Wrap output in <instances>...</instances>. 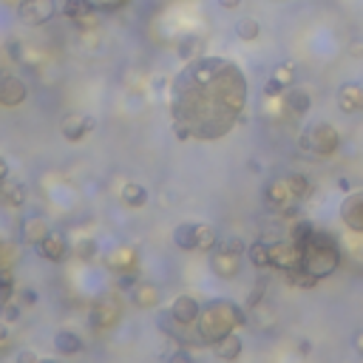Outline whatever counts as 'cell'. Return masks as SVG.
<instances>
[{
  "label": "cell",
  "mask_w": 363,
  "mask_h": 363,
  "mask_svg": "<svg viewBox=\"0 0 363 363\" xmlns=\"http://www.w3.org/2000/svg\"><path fill=\"white\" fill-rule=\"evenodd\" d=\"M355 349H357V352L363 355V329H360V332L355 335Z\"/></svg>",
  "instance_id": "cell-41"
},
{
  "label": "cell",
  "mask_w": 363,
  "mask_h": 363,
  "mask_svg": "<svg viewBox=\"0 0 363 363\" xmlns=\"http://www.w3.org/2000/svg\"><path fill=\"white\" fill-rule=\"evenodd\" d=\"M29 97V88L20 77L4 74L0 77V108H20Z\"/></svg>",
  "instance_id": "cell-16"
},
{
  "label": "cell",
  "mask_w": 363,
  "mask_h": 363,
  "mask_svg": "<svg viewBox=\"0 0 363 363\" xmlns=\"http://www.w3.org/2000/svg\"><path fill=\"white\" fill-rule=\"evenodd\" d=\"M210 270H213L219 278H225V281L236 278V275L242 273V253H233V250L216 244V247L210 250Z\"/></svg>",
  "instance_id": "cell-12"
},
{
  "label": "cell",
  "mask_w": 363,
  "mask_h": 363,
  "mask_svg": "<svg viewBox=\"0 0 363 363\" xmlns=\"http://www.w3.org/2000/svg\"><path fill=\"white\" fill-rule=\"evenodd\" d=\"M9 173H12V170H9V162H6L4 156H0V185H4V182L9 179Z\"/></svg>",
  "instance_id": "cell-37"
},
{
  "label": "cell",
  "mask_w": 363,
  "mask_h": 363,
  "mask_svg": "<svg viewBox=\"0 0 363 363\" xmlns=\"http://www.w3.org/2000/svg\"><path fill=\"white\" fill-rule=\"evenodd\" d=\"M97 128V119L88 117V114H69L60 125V133L69 139V142H83L91 131Z\"/></svg>",
  "instance_id": "cell-17"
},
{
  "label": "cell",
  "mask_w": 363,
  "mask_h": 363,
  "mask_svg": "<svg viewBox=\"0 0 363 363\" xmlns=\"http://www.w3.org/2000/svg\"><path fill=\"white\" fill-rule=\"evenodd\" d=\"M349 236H352V250L363 253V236H355V233H349Z\"/></svg>",
  "instance_id": "cell-40"
},
{
  "label": "cell",
  "mask_w": 363,
  "mask_h": 363,
  "mask_svg": "<svg viewBox=\"0 0 363 363\" xmlns=\"http://www.w3.org/2000/svg\"><path fill=\"white\" fill-rule=\"evenodd\" d=\"M340 222L349 233L363 236V191H355L340 205Z\"/></svg>",
  "instance_id": "cell-14"
},
{
  "label": "cell",
  "mask_w": 363,
  "mask_h": 363,
  "mask_svg": "<svg viewBox=\"0 0 363 363\" xmlns=\"http://www.w3.org/2000/svg\"><path fill=\"white\" fill-rule=\"evenodd\" d=\"M83 35L97 32L100 29V18H97V6L91 0H63V9H60Z\"/></svg>",
  "instance_id": "cell-8"
},
{
  "label": "cell",
  "mask_w": 363,
  "mask_h": 363,
  "mask_svg": "<svg viewBox=\"0 0 363 363\" xmlns=\"http://www.w3.org/2000/svg\"><path fill=\"white\" fill-rule=\"evenodd\" d=\"M57 0H20L18 4V18L29 26H43L57 15Z\"/></svg>",
  "instance_id": "cell-10"
},
{
  "label": "cell",
  "mask_w": 363,
  "mask_h": 363,
  "mask_svg": "<svg viewBox=\"0 0 363 363\" xmlns=\"http://www.w3.org/2000/svg\"><path fill=\"white\" fill-rule=\"evenodd\" d=\"M247 256H250V264L256 270H273V253H270V242H253L247 247Z\"/></svg>",
  "instance_id": "cell-27"
},
{
  "label": "cell",
  "mask_w": 363,
  "mask_h": 363,
  "mask_svg": "<svg viewBox=\"0 0 363 363\" xmlns=\"http://www.w3.org/2000/svg\"><path fill=\"white\" fill-rule=\"evenodd\" d=\"M170 318L176 321V326H194L196 321H199V315H202V304L194 298V295H179V298H173V304H170Z\"/></svg>",
  "instance_id": "cell-15"
},
{
  "label": "cell",
  "mask_w": 363,
  "mask_h": 363,
  "mask_svg": "<svg viewBox=\"0 0 363 363\" xmlns=\"http://www.w3.org/2000/svg\"><path fill=\"white\" fill-rule=\"evenodd\" d=\"M119 199H122V205H125V208L139 210V208H145V205H148V191L139 185V182H125L122 191H119Z\"/></svg>",
  "instance_id": "cell-25"
},
{
  "label": "cell",
  "mask_w": 363,
  "mask_h": 363,
  "mask_svg": "<svg viewBox=\"0 0 363 363\" xmlns=\"http://www.w3.org/2000/svg\"><path fill=\"white\" fill-rule=\"evenodd\" d=\"M119 318H122V298H119V295L105 292V295H100V298L91 304V318H88L91 329L108 332V329H114V326L119 323Z\"/></svg>",
  "instance_id": "cell-7"
},
{
  "label": "cell",
  "mask_w": 363,
  "mask_h": 363,
  "mask_svg": "<svg viewBox=\"0 0 363 363\" xmlns=\"http://www.w3.org/2000/svg\"><path fill=\"white\" fill-rule=\"evenodd\" d=\"M20 307H23L20 301H9V304L4 307V312H0V318H6L9 323H15V321L20 318Z\"/></svg>",
  "instance_id": "cell-34"
},
{
  "label": "cell",
  "mask_w": 363,
  "mask_h": 363,
  "mask_svg": "<svg viewBox=\"0 0 363 363\" xmlns=\"http://www.w3.org/2000/svg\"><path fill=\"white\" fill-rule=\"evenodd\" d=\"M173 244L185 253H210L219 244V236H216V227H210V225L185 222L173 230Z\"/></svg>",
  "instance_id": "cell-5"
},
{
  "label": "cell",
  "mask_w": 363,
  "mask_h": 363,
  "mask_svg": "<svg viewBox=\"0 0 363 363\" xmlns=\"http://www.w3.org/2000/svg\"><path fill=\"white\" fill-rule=\"evenodd\" d=\"M29 199V191L23 182H15V179H6L4 185H0V202L6 208H23Z\"/></svg>",
  "instance_id": "cell-24"
},
{
  "label": "cell",
  "mask_w": 363,
  "mask_h": 363,
  "mask_svg": "<svg viewBox=\"0 0 363 363\" xmlns=\"http://www.w3.org/2000/svg\"><path fill=\"white\" fill-rule=\"evenodd\" d=\"M20 360H37V352H20Z\"/></svg>",
  "instance_id": "cell-42"
},
{
  "label": "cell",
  "mask_w": 363,
  "mask_h": 363,
  "mask_svg": "<svg viewBox=\"0 0 363 363\" xmlns=\"http://www.w3.org/2000/svg\"><path fill=\"white\" fill-rule=\"evenodd\" d=\"M219 6H222V9H227V12H233V9H239V6H242V0H219Z\"/></svg>",
  "instance_id": "cell-39"
},
{
  "label": "cell",
  "mask_w": 363,
  "mask_h": 363,
  "mask_svg": "<svg viewBox=\"0 0 363 363\" xmlns=\"http://www.w3.org/2000/svg\"><path fill=\"white\" fill-rule=\"evenodd\" d=\"M199 37H185V40H182L179 43V57H185V60H191L196 52H199Z\"/></svg>",
  "instance_id": "cell-33"
},
{
  "label": "cell",
  "mask_w": 363,
  "mask_h": 363,
  "mask_svg": "<svg viewBox=\"0 0 363 363\" xmlns=\"http://www.w3.org/2000/svg\"><path fill=\"white\" fill-rule=\"evenodd\" d=\"M247 102V77L222 57H199L173 80L170 111L176 139H222Z\"/></svg>",
  "instance_id": "cell-1"
},
{
  "label": "cell",
  "mask_w": 363,
  "mask_h": 363,
  "mask_svg": "<svg viewBox=\"0 0 363 363\" xmlns=\"http://www.w3.org/2000/svg\"><path fill=\"white\" fill-rule=\"evenodd\" d=\"M49 222L40 216V213H32V216H26L23 219V225H20V233H23V242L26 244H32V247H37L46 236H49Z\"/></svg>",
  "instance_id": "cell-21"
},
{
  "label": "cell",
  "mask_w": 363,
  "mask_h": 363,
  "mask_svg": "<svg viewBox=\"0 0 363 363\" xmlns=\"http://www.w3.org/2000/svg\"><path fill=\"white\" fill-rule=\"evenodd\" d=\"M290 85H295V63H278L264 85V97H281Z\"/></svg>",
  "instance_id": "cell-18"
},
{
  "label": "cell",
  "mask_w": 363,
  "mask_h": 363,
  "mask_svg": "<svg viewBox=\"0 0 363 363\" xmlns=\"http://www.w3.org/2000/svg\"><path fill=\"white\" fill-rule=\"evenodd\" d=\"M108 270H114L119 278H139V253L133 247H117L105 256Z\"/></svg>",
  "instance_id": "cell-11"
},
{
  "label": "cell",
  "mask_w": 363,
  "mask_h": 363,
  "mask_svg": "<svg viewBox=\"0 0 363 363\" xmlns=\"http://www.w3.org/2000/svg\"><path fill=\"white\" fill-rule=\"evenodd\" d=\"M338 108L343 114L363 111V83H343L338 88Z\"/></svg>",
  "instance_id": "cell-20"
},
{
  "label": "cell",
  "mask_w": 363,
  "mask_h": 363,
  "mask_svg": "<svg viewBox=\"0 0 363 363\" xmlns=\"http://www.w3.org/2000/svg\"><path fill=\"white\" fill-rule=\"evenodd\" d=\"M18 256H20V250H18V244H15V242H4V239H0V273L15 270Z\"/></svg>",
  "instance_id": "cell-30"
},
{
  "label": "cell",
  "mask_w": 363,
  "mask_h": 363,
  "mask_svg": "<svg viewBox=\"0 0 363 363\" xmlns=\"http://www.w3.org/2000/svg\"><path fill=\"white\" fill-rule=\"evenodd\" d=\"M9 349H12V340H9V338H6L4 332H0V357H4V355H6Z\"/></svg>",
  "instance_id": "cell-38"
},
{
  "label": "cell",
  "mask_w": 363,
  "mask_h": 363,
  "mask_svg": "<svg viewBox=\"0 0 363 363\" xmlns=\"http://www.w3.org/2000/svg\"><path fill=\"white\" fill-rule=\"evenodd\" d=\"M12 57L23 66H32V69H37L43 60V54L35 49V43H12Z\"/></svg>",
  "instance_id": "cell-28"
},
{
  "label": "cell",
  "mask_w": 363,
  "mask_h": 363,
  "mask_svg": "<svg viewBox=\"0 0 363 363\" xmlns=\"http://www.w3.org/2000/svg\"><path fill=\"white\" fill-rule=\"evenodd\" d=\"M18 301H20L23 307H32V304L37 301V292H35L32 287H26V290H20V298H18Z\"/></svg>",
  "instance_id": "cell-35"
},
{
  "label": "cell",
  "mask_w": 363,
  "mask_h": 363,
  "mask_svg": "<svg viewBox=\"0 0 363 363\" xmlns=\"http://www.w3.org/2000/svg\"><path fill=\"white\" fill-rule=\"evenodd\" d=\"M170 360H194V352H188V349H176V352L170 355Z\"/></svg>",
  "instance_id": "cell-36"
},
{
  "label": "cell",
  "mask_w": 363,
  "mask_h": 363,
  "mask_svg": "<svg viewBox=\"0 0 363 363\" xmlns=\"http://www.w3.org/2000/svg\"><path fill=\"white\" fill-rule=\"evenodd\" d=\"M244 323H247L244 309L239 304H233V301L219 298V301H210V304L202 307V315L196 321V335H199L202 343L213 346L216 340H222L225 335L236 332Z\"/></svg>",
  "instance_id": "cell-3"
},
{
  "label": "cell",
  "mask_w": 363,
  "mask_h": 363,
  "mask_svg": "<svg viewBox=\"0 0 363 363\" xmlns=\"http://www.w3.org/2000/svg\"><path fill=\"white\" fill-rule=\"evenodd\" d=\"M290 239H295L301 244V270L309 273L315 281L338 273L343 253H340V244L332 233L318 230L312 222L301 219L290 227Z\"/></svg>",
  "instance_id": "cell-2"
},
{
  "label": "cell",
  "mask_w": 363,
  "mask_h": 363,
  "mask_svg": "<svg viewBox=\"0 0 363 363\" xmlns=\"http://www.w3.org/2000/svg\"><path fill=\"white\" fill-rule=\"evenodd\" d=\"M301 148H304L307 153H312V156L326 159V156L338 153V148H340V133H338V128L329 125V122H312V125L301 133Z\"/></svg>",
  "instance_id": "cell-6"
},
{
  "label": "cell",
  "mask_w": 363,
  "mask_h": 363,
  "mask_svg": "<svg viewBox=\"0 0 363 363\" xmlns=\"http://www.w3.org/2000/svg\"><path fill=\"white\" fill-rule=\"evenodd\" d=\"M85 349V340L77 335V332H71V329H60V332H54V352L57 355H63V357H74V355H80Z\"/></svg>",
  "instance_id": "cell-22"
},
{
  "label": "cell",
  "mask_w": 363,
  "mask_h": 363,
  "mask_svg": "<svg viewBox=\"0 0 363 363\" xmlns=\"http://www.w3.org/2000/svg\"><path fill=\"white\" fill-rule=\"evenodd\" d=\"M131 301L139 307V309H156L162 304V292L153 281H136L131 287Z\"/></svg>",
  "instance_id": "cell-19"
},
{
  "label": "cell",
  "mask_w": 363,
  "mask_h": 363,
  "mask_svg": "<svg viewBox=\"0 0 363 363\" xmlns=\"http://www.w3.org/2000/svg\"><path fill=\"white\" fill-rule=\"evenodd\" d=\"M236 37H239L242 43H256V40L261 37V23H258L256 18H242V20L236 23Z\"/></svg>",
  "instance_id": "cell-29"
},
{
  "label": "cell",
  "mask_w": 363,
  "mask_h": 363,
  "mask_svg": "<svg viewBox=\"0 0 363 363\" xmlns=\"http://www.w3.org/2000/svg\"><path fill=\"white\" fill-rule=\"evenodd\" d=\"M270 253H273V270H278L284 275L301 270V244L295 239L270 242Z\"/></svg>",
  "instance_id": "cell-9"
},
{
  "label": "cell",
  "mask_w": 363,
  "mask_h": 363,
  "mask_svg": "<svg viewBox=\"0 0 363 363\" xmlns=\"http://www.w3.org/2000/svg\"><path fill=\"white\" fill-rule=\"evenodd\" d=\"M9 301H15V275H12V270L0 273V312H4V307Z\"/></svg>",
  "instance_id": "cell-31"
},
{
  "label": "cell",
  "mask_w": 363,
  "mask_h": 363,
  "mask_svg": "<svg viewBox=\"0 0 363 363\" xmlns=\"http://www.w3.org/2000/svg\"><path fill=\"white\" fill-rule=\"evenodd\" d=\"M213 355H216L219 360H239V355H242V338H239L236 332L225 335L222 340L213 343Z\"/></svg>",
  "instance_id": "cell-26"
},
{
  "label": "cell",
  "mask_w": 363,
  "mask_h": 363,
  "mask_svg": "<svg viewBox=\"0 0 363 363\" xmlns=\"http://www.w3.org/2000/svg\"><path fill=\"white\" fill-rule=\"evenodd\" d=\"M71 256H77V258H83V261H91V258L97 256V242L88 239V236L77 239V242L71 244Z\"/></svg>",
  "instance_id": "cell-32"
},
{
  "label": "cell",
  "mask_w": 363,
  "mask_h": 363,
  "mask_svg": "<svg viewBox=\"0 0 363 363\" xmlns=\"http://www.w3.org/2000/svg\"><path fill=\"white\" fill-rule=\"evenodd\" d=\"M284 108H287L292 117H301V114H307V111L312 108V94H309L307 88L290 85V88L284 91Z\"/></svg>",
  "instance_id": "cell-23"
},
{
  "label": "cell",
  "mask_w": 363,
  "mask_h": 363,
  "mask_svg": "<svg viewBox=\"0 0 363 363\" xmlns=\"http://www.w3.org/2000/svg\"><path fill=\"white\" fill-rule=\"evenodd\" d=\"M37 256L46 258V261H52V264L66 261L71 256V244H69L66 233L63 230H49V236L37 244Z\"/></svg>",
  "instance_id": "cell-13"
},
{
  "label": "cell",
  "mask_w": 363,
  "mask_h": 363,
  "mask_svg": "<svg viewBox=\"0 0 363 363\" xmlns=\"http://www.w3.org/2000/svg\"><path fill=\"white\" fill-rule=\"evenodd\" d=\"M312 194V182L304 176V173H287V176H278L273 182H267L264 188V202L270 210H278V213H290L301 199H307Z\"/></svg>",
  "instance_id": "cell-4"
}]
</instances>
